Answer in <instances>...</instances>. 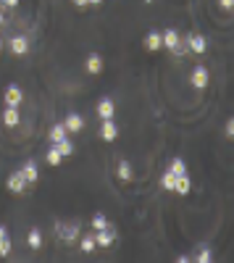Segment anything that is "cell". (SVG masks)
<instances>
[{"label": "cell", "instance_id": "8fae6325", "mask_svg": "<svg viewBox=\"0 0 234 263\" xmlns=\"http://www.w3.org/2000/svg\"><path fill=\"white\" fill-rule=\"evenodd\" d=\"M63 127H66L71 134H77V132H82L84 129V119L79 116V114H69L66 119H63Z\"/></svg>", "mask_w": 234, "mask_h": 263}, {"label": "cell", "instance_id": "ac0fdd59", "mask_svg": "<svg viewBox=\"0 0 234 263\" xmlns=\"http://www.w3.org/2000/svg\"><path fill=\"white\" fill-rule=\"evenodd\" d=\"M190 190H192V182H190V174H184V176H179V179H176V187H174V192H176V195H190Z\"/></svg>", "mask_w": 234, "mask_h": 263}, {"label": "cell", "instance_id": "1f68e13d", "mask_svg": "<svg viewBox=\"0 0 234 263\" xmlns=\"http://www.w3.org/2000/svg\"><path fill=\"white\" fill-rule=\"evenodd\" d=\"M103 3V0H90V5H100Z\"/></svg>", "mask_w": 234, "mask_h": 263}, {"label": "cell", "instance_id": "e0dca14e", "mask_svg": "<svg viewBox=\"0 0 234 263\" xmlns=\"http://www.w3.org/2000/svg\"><path fill=\"white\" fill-rule=\"evenodd\" d=\"M87 71L92 74V77H98V74L103 71V58H100L98 53H92L90 58H87Z\"/></svg>", "mask_w": 234, "mask_h": 263}, {"label": "cell", "instance_id": "7a4b0ae2", "mask_svg": "<svg viewBox=\"0 0 234 263\" xmlns=\"http://www.w3.org/2000/svg\"><path fill=\"white\" fill-rule=\"evenodd\" d=\"M55 232H58V237H61V240L74 242V240H77V234H79V224H66V221H58V224H55Z\"/></svg>", "mask_w": 234, "mask_h": 263}, {"label": "cell", "instance_id": "9a60e30c", "mask_svg": "<svg viewBox=\"0 0 234 263\" xmlns=\"http://www.w3.org/2000/svg\"><path fill=\"white\" fill-rule=\"evenodd\" d=\"M118 179L124 182V184L134 179V174H132V163H129L126 158H124V161H118Z\"/></svg>", "mask_w": 234, "mask_h": 263}, {"label": "cell", "instance_id": "7c38bea8", "mask_svg": "<svg viewBox=\"0 0 234 263\" xmlns=\"http://www.w3.org/2000/svg\"><path fill=\"white\" fill-rule=\"evenodd\" d=\"M114 114H116L114 100H111V98H103V100L98 103V116H100V119H114Z\"/></svg>", "mask_w": 234, "mask_h": 263}, {"label": "cell", "instance_id": "4dcf8cb0", "mask_svg": "<svg viewBox=\"0 0 234 263\" xmlns=\"http://www.w3.org/2000/svg\"><path fill=\"white\" fill-rule=\"evenodd\" d=\"M74 5H77V8H84V5H90V0H74Z\"/></svg>", "mask_w": 234, "mask_h": 263}, {"label": "cell", "instance_id": "4316f807", "mask_svg": "<svg viewBox=\"0 0 234 263\" xmlns=\"http://www.w3.org/2000/svg\"><path fill=\"white\" fill-rule=\"evenodd\" d=\"M211 258H213V256H211L208 248H200L198 253H195V261H198V263H211Z\"/></svg>", "mask_w": 234, "mask_h": 263}, {"label": "cell", "instance_id": "277c9868", "mask_svg": "<svg viewBox=\"0 0 234 263\" xmlns=\"http://www.w3.org/2000/svg\"><path fill=\"white\" fill-rule=\"evenodd\" d=\"M190 82H192V87H195V90H205V87H208V82H211L208 69H205V66H198V69L192 71Z\"/></svg>", "mask_w": 234, "mask_h": 263}, {"label": "cell", "instance_id": "83f0119b", "mask_svg": "<svg viewBox=\"0 0 234 263\" xmlns=\"http://www.w3.org/2000/svg\"><path fill=\"white\" fill-rule=\"evenodd\" d=\"M224 137L234 142V116H229V119H227V124H224Z\"/></svg>", "mask_w": 234, "mask_h": 263}, {"label": "cell", "instance_id": "4fadbf2b", "mask_svg": "<svg viewBox=\"0 0 234 263\" xmlns=\"http://www.w3.org/2000/svg\"><path fill=\"white\" fill-rule=\"evenodd\" d=\"M8 190H11V192H16V195L26 190V182H24L21 171H13L11 176H8Z\"/></svg>", "mask_w": 234, "mask_h": 263}, {"label": "cell", "instance_id": "d6a6232c", "mask_svg": "<svg viewBox=\"0 0 234 263\" xmlns=\"http://www.w3.org/2000/svg\"><path fill=\"white\" fill-rule=\"evenodd\" d=\"M3 21H5V18H3V11H0V26H3Z\"/></svg>", "mask_w": 234, "mask_h": 263}, {"label": "cell", "instance_id": "603a6c76", "mask_svg": "<svg viewBox=\"0 0 234 263\" xmlns=\"http://www.w3.org/2000/svg\"><path fill=\"white\" fill-rule=\"evenodd\" d=\"M79 248L84 250V253H92L98 248V242H95V234H84V237L79 240Z\"/></svg>", "mask_w": 234, "mask_h": 263}, {"label": "cell", "instance_id": "d4e9b609", "mask_svg": "<svg viewBox=\"0 0 234 263\" xmlns=\"http://www.w3.org/2000/svg\"><path fill=\"white\" fill-rule=\"evenodd\" d=\"M161 187H163V190H168V192H174V187H176V176H174L171 171H166V174L161 176Z\"/></svg>", "mask_w": 234, "mask_h": 263}, {"label": "cell", "instance_id": "8992f818", "mask_svg": "<svg viewBox=\"0 0 234 263\" xmlns=\"http://www.w3.org/2000/svg\"><path fill=\"white\" fill-rule=\"evenodd\" d=\"M187 45H190V50H192V53H198V55H203L205 50H208V42H205V37L198 34V32L187 34Z\"/></svg>", "mask_w": 234, "mask_h": 263}, {"label": "cell", "instance_id": "44dd1931", "mask_svg": "<svg viewBox=\"0 0 234 263\" xmlns=\"http://www.w3.org/2000/svg\"><path fill=\"white\" fill-rule=\"evenodd\" d=\"M8 253H11V237L5 227H0V256H8Z\"/></svg>", "mask_w": 234, "mask_h": 263}, {"label": "cell", "instance_id": "f546056e", "mask_svg": "<svg viewBox=\"0 0 234 263\" xmlns=\"http://www.w3.org/2000/svg\"><path fill=\"white\" fill-rule=\"evenodd\" d=\"M0 5H5V8H18V0H0Z\"/></svg>", "mask_w": 234, "mask_h": 263}, {"label": "cell", "instance_id": "7402d4cb", "mask_svg": "<svg viewBox=\"0 0 234 263\" xmlns=\"http://www.w3.org/2000/svg\"><path fill=\"white\" fill-rule=\"evenodd\" d=\"M55 147H58V153L63 155V158H71L74 155V142L66 137V139H61V142H55Z\"/></svg>", "mask_w": 234, "mask_h": 263}, {"label": "cell", "instance_id": "52a82bcc", "mask_svg": "<svg viewBox=\"0 0 234 263\" xmlns=\"http://www.w3.org/2000/svg\"><path fill=\"white\" fill-rule=\"evenodd\" d=\"M95 242L100 248H111L116 242V229L114 227H106V229H98V234H95Z\"/></svg>", "mask_w": 234, "mask_h": 263}, {"label": "cell", "instance_id": "836d02e7", "mask_svg": "<svg viewBox=\"0 0 234 263\" xmlns=\"http://www.w3.org/2000/svg\"><path fill=\"white\" fill-rule=\"evenodd\" d=\"M0 50H3V40H0Z\"/></svg>", "mask_w": 234, "mask_h": 263}, {"label": "cell", "instance_id": "5b68a950", "mask_svg": "<svg viewBox=\"0 0 234 263\" xmlns=\"http://www.w3.org/2000/svg\"><path fill=\"white\" fill-rule=\"evenodd\" d=\"M163 34V48L168 53H182V42H179V34H176V29H166L161 32Z\"/></svg>", "mask_w": 234, "mask_h": 263}, {"label": "cell", "instance_id": "ba28073f", "mask_svg": "<svg viewBox=\"0 0 234 263\" xmlns=\"http://www.w3.org/2000/svg\"><path fill=\"white\" fill-rule=\"evenodd\" d=\"M100 137L106 139V142H114L118 137V127L114 124V119H103V127H100Z\"/></svg>", "mask_w": 234, "mask_h": 263}, {"label": "cell", "instance_id": "f1b7e54d", "mask_svg": "<svg viewBox=\"0 0 234 263\" xmlns=\"http://www.w3.org/2000/svg\"><path fill=\"white\" fill-rule=\"evenodd\" d=\"M219 5L224 11H234V0H219Z\"/></svg>", "mask_w": 234, "mask_h": 263}, {"label": "cell", "instance_id": "5bb4252c", "mask_svg": "<svg viewBox=\"0 0 234 263\" xmlns=\"http://www.w3.org/2000/svg\"><path fill=\"white\" fill-rule=\"evenodd\" d=\"M66 137H69V129L63 127V124H53L50 127V145L61 142V139H66Z\"/></svg>", "mask_w": 234, "mask_h": 263}, {"label": "cell", "instance_id": "ffe728a7", "mask_svg": "<svg viewBox=\"0 0 234 263\" xmlns=\"http://www.w3.org/2000/svg\"><path fill=\"white\" fill-rule=\"evenodd\" d=\"M168 171H171L176 179H179V176H184L187 174V166H184V161L182 158H171V163H168Z\"/></svg>", "mask_w": 234, "mask_h": 263}, {"label": "cell", "instance_id": "3957f363", "mask_svg": "<svg viewBox=\"0 0 234 263\" xmlns=\"http://www.w3.org/2000/svg\"><path fill=\"white\" fill-rule=\"evenodd\" d=\"M8 50H11L13 55H24L26 50H29V37L26 34H16L8 40Z\"/></svg>", "mask_w": 234, "mask_h": 263}, {"label": "cell", "instance_id": "d6986e66", "mask_svg": "<svg viewBox=\"0 0 234 263\" xmlns=\"http://www.w3.org/2000/svg\"><path fill=\"white\" fill-rule=\"evenodd\" d=\"M26 245H29L32 250H40L42 248V232L40 229H29V234H26Z\"/></svg>", "mask_w": 234, "mask_h": 263}, {"label": "cell", "instance_id": "cb8c5ba5", "mask_svg": "<svg viewBox=\"0 0 234 263\" xmlns=\"http://www.w3.org/2000/svg\"><path fill=\"white\" fill-rule=\"evenodd\" d=\"M45 158H48L50 166H61L63 163V155L58 153V147H55V145H50V150H48V155H45Z\"/></svg>", "mask_w": 234, "mask_h": 263}, {"label": "cell", "instance_id": "6da1fadb", "mask_svg": "<svg viewBox=\"0 0 234 263\" xmlns=\"http://www.w3.org/2000/svg\"><path fill=\"white\" fill-rule=\"evenodd\" d=\"M3 100H5V106H11V108H18L21 106V100H24V92L18 84H8L5 92H3Z\"/></svg>", "mask_w": 234, "mask_h": 263}, {"label": "cell", "instance_id": "484cf974", "mask_svg": "<svg viewBox=\"0 0 234 263\" xmlns=\"http://www.w3.org/2000/svg\"><path fill=\"white\" fill-rule=\"evenodd\" d=\"M106 227H111V224H108V219H106V216H103V213H95V216H92V229H106Z\"/></svg>", "mask_w": 234, "mask_h": 263}, {"label": "cell", "instance_id": "9c48e42d", "mask_svg": "<svg viewBox=\"0 0 234 263\" xmlns=\"http://www.w3.org/2000/svg\"><path fill=\"white\" fill-rule=\"evenodd\" d=\"M18 171H21V176H24V182H26V184H34L37 179H40V168H37V163H34V161L24 163L21 168H18Z\"/></svg>", "mask_w": 234, "mask_h": 263}, {"label": "cell", "instance_id": "30bf717a", "mask_svg": "<svg viewBox=\"0 0 234 263\" xmlns=\"http://www.w3.org/2000/svg\"><path fill=\"white\" fill-rule=\"evenodd\" d=\"M145 48L150 50V53H158L163 48V34L161 32H147L145 34Z\"/></svg>", "mask_w": 234, "mask_h": 263}, {"label": "cell", "instance_id": "2e32d148", "mask_svg": "<svg viewBox=\"0 0 234 263\" xmlns=\"http://www.w3.org/2000/svg\"><path fill=\"white\" fill-rule=\"evenodd\" d=\"M18 121H21L18 111H16V108H11V106H5V111H3V124H5V127H16Z\"/></svg>", "mask_w": 234, "mask_h": 263}]
</instances>
